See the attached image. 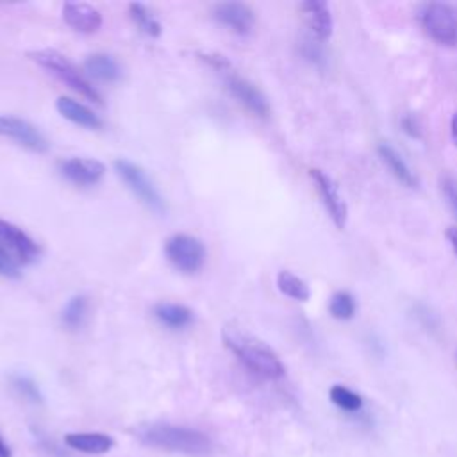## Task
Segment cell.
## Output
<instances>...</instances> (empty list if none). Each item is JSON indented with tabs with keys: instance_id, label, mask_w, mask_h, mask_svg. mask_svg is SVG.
<instances>
[{
	"instance_id": "obj_6",
	"label": "cell",
	"mask_w": 457,
	"mask_h": 457,
	"mask_svg": "<svg viewBox=\"0 0 457 457\" xmlns=\"http://www.w3.org/2000/svg\"><path fill=\"white\" fill-rule=\"evenodd\" d=\"M420 21L436 43L443 46L457 45V12L452 5L441 2L425 4L420 11Z\"/></svg>"
},
{
	"instance_id": "obj_7",
	"label": "cell",
	"mask_w": 457,
	"mask_h": 457,
	"mask_svg": "<svg viewBox=\"0 0 457 457\" xmlns=\"http://www.w3.org/2000/svg\"><path fill=\"white\" fill-rule=\"evenodd\" d=\"M164 253L171 266L186 275L198 273L205 262L204 243L189 234H173L164 243Z\"/></svg>"
},
{
	"instance_id": "obj_27",
	"label": "cell",
	"mask_w": 457,
	"mask_h": 457,
	"mask_svg": "<svg viewBox=\"0 0 457 457\" xmlns=\"http://www.w3.org/2000/svg\"><path fill=\"white\" fill-rule=\"evenodd\" d=\"M441 187H443V193H445L450 207L457 214V180H453L452 177H445L441 182Z\"/></svg>"
},
{
	"instance_id": "obj_3",
	"label": "cell",
	"mask_w": 457,
	"mask_h": 457,
	"mask_svg": "<svg viewBox=\"0 0 457 457\" xmlns=\"http://www.w3.org/2000/svg\"><path fill=\"white\" fill-rule=\"evenodd\" d=\"M141 439L150 446L186 455H204L211 448V441L205 434L195 428L166 423H155L143 428Z\"/></svg>"
},
{
	"instance_id": "obj_18",
	"label": "cell",
	"mask_w": 457,
	"mask_h": 457,
	"mask_svg": "<svg viewBox=\"0 0 457 457\" xmlns=\"http://www.w3.org/2000/svg\"><path fill=\"white\" fill-rule=\"evenodd\" d=\"M84 71L86 75L102 82H114L121 77V68L118 61L105 52L87 55V59L84 61Z\"/></svg>"
},
{
	"instance_id": "obj_19",
	"label": "cell",
	"mask_w": 457,
	"mask_h": 457,
	"mask_svg": "<svg viewBox=\"0 0 457 457\" xmlns=\"http://www.w3.org/2000/svg\"><path fill=\"white\" fill-rule=\"evenodd\" d=\"M378 155H380V161L386 164V168L391 171V175L402 182L403 186L407 187H416L418 186V180L414 177V173L409 170V166L405 164V161L402 159V155L387 143H380L378 145Z\"/></svg>"
},
{
	"instance_id": "obj_11",
	"label": "cell",
	"mask_w": 457,
	"mask_h": 457,
	"mask_svg": "<svg viewBox=\"0 0 457 457\" xmlns=\"http://www.w3.org/2000/svg\"><path fill=\"white\" fill-rule=\"evenodd\" d=\"M0 136L14 139L18 145L32 150L45 152L48 150V141L45 136L29 121L14 116H0Z\"/></svg>"
},
{
	"instance_id": "obj_26",
	"label": "cell",
	"mask_w": 457,
	"mask_h": 457,
	"mask_svg": "<svg viewBox=\"0 0 457 457\" xmlns=\"http://www.w3.org/2000/svg\"><path fill=\"white\" fill-rule=\"evenodd\" d=\"M0 275L7 278H20L21 275L18 268V261L2 246H0Z\"/></svg>"
},
{
	"instance_id": "obj_23",
	"label": "cell",
	"mask_w": 457,
	"mask_h": 457,
	"mask_svg": "<svg viewBox=\"0 0 457 457\" xmlns=\"http://www.w3.org/2000/svg\"><path fill=\"white\" fill-rule=\"evenodd\" d=\"M355 298L346 291H337L328 302V311L336 320H352L355 316Z\"/></svg>"
},
{
	"instance_id": "obj_24",
	"label": "cell",
	"mask_w": 457,
	"mask_h": 457,
	"mask_svg": "<svg viewBox=\"0 0 457 457\" xmlns=\"http://www.w3.org/2000/svg\"><path fill=\"white\" fill-rule=\"evenodd\" d=\"M328 395H330L332 403L337 405L339 409L346 411V412H355V411H359L362 407V398L355 391H352V389H348L345 386H339V384L332 386Z\"/></svg>"
},
{
	"instance_id": "obj_20",
	"label": "cell",
	"mask_w": 457,
	"mask_h": 457,
	"mask_svg": "<svg viewBox=\"0 0 457 457\" xmlns=\"http://www.w3.org/2000/svg\"><path fill=\"white\" fill-rule=\"evenodd\" d=\"M87 318V298L84 295L71 296L61 312V323L68 330H79Z\"/></svg>"
},
{
	"instance_id": "obj_28",
	"label": "cell",
	"mask_w": 457,
	"mask_h": 457,
	"mask_svg": "<svg viewBox=\"0 0 457 457\" xmlns=\"http://www.w3.org/2000/svg\"><path fill=\"white\" fill-rule=\"evenodd\" d=\"M446 239H448V243H450L453 253L457 255V228H455V227H448V230H446Z\"/></svg>"
},
{
	"instance_id": "obj_12",
	"label": "cell",
	"mask_w": 457,
	"mask_h": 457,
	"mask_svg": "<svg viewBox=\"0 0 457 457\" xmlns=\"http://www.w3.org/2000/svg\"><path fill=\"white\" fill-rule=\"evenodd\" d=\"M59 171L64 179L77 186H95L102 180L105 166L96 159L70 157L59 162Z\"/></svg>"
},
{
	"instance_id": "obj_17",
	"label": "cell",
	"mask_w": 457,
	"mask_h": 457,
	"mask_svg": "<svg viewBox=\"0 0 457 457\" xmlns=\"http://www.w3.org/2000/svg\"><path fill=\"white\" fill-rule=\"evenodd\" d=\"M154 316L161 325L171 330H182L193 323V311L182 303H173V302L155 303Z\"/></svg>"
},
{
	"instance_id": "obj_2",
	"label": "cell",
	"mask_w": 457,
	"mask_h": 457,
	"mask_svg": "<svg viewBox=\"0 0 457 457\" xmlns=\"http://www.w3.org/2000/svg\"><path fill=\"white\" fill-rule=\"evenodd\" d=\"M202 59L216 70V73L221 77L225 89L230 93L232 98H236L246 111L259 118H268L270 116V104L266 96L261 93V89L252 84L248 79L237 73V70L232 68V64L218 54H205Z\"/></svg>"
},
{
	"instance_id": "obj_15",
	"label": "cell",
	"mask_w": 457,
	"mask_h": 457,
	"mask_svg": "<svg viewBox=\"0 0 457 457\" xmlns=\"http://www.w3.org/2000/svg\"><path fill=\"white\" fill-rule=\"evenodd\" d=\"M55 107L61 116H64L66 120H70L75 125H80L86 129H100L102 127L100 116L75 98L59 96L55 102Z\"/></svg>"
},
{
	"instance_id": "obj_30",
	"label": "cell",
	"mask_w": 457,
	"mask_h": 457,
	"mask_svg": "<svg viewBox=\"0 0 457 457\" xmlns=\"http://www.w3.org/2000/svg\"><path fill=\"white\" fill-rule=\"evenodd\" d=\"M450 132H452V139L457 145V114L452 118V125H450Z\"/></svg>"
},
{
	"instance_id": "obj_4",
	"label": "cell",
	"mask_w": 457,
	"mask_h": 457,
	"mask_svg": "<svg viewBox=\"0 0 457 457\" xmlns=\"http://www.w3.org/2000/svg\"><path fill=\"white\" fill-rule=\"evenodd\" d=\"M29 57L39 64L41 68H45L46 71H50L54 77H57L61 82H64L70 89L77 91L79 95L93 100V102H100V95L95 89V86L87 80L86 73H82L66 55H62L57 50H36V52H29Z\"/></svg>"
},
{
	"instance_id": "obj_1",
	"label": "cell",
	"mask_w": 457,
	"mask_h": 457,
	"mask_svg": "<svg viewBox=\"0 0 457 457\" xmlns=\"http://www.w3.org/2000/svg\"><path fill=\"white\" fill-rule=\"evenodd\" d=\"M223 343L246 370L262 378L273 380L286 373L280 357L264 341L257 339L237 325L223 327Z\"/></svg>"
},
{
	"instance_id": "obj_8",
	"label": "cell",
	"mask_w": 457,
	"mask_h": 457,
	"mask_svg": "<svg viewBox=\"0 0 457 457\" xmlns=\"http://www.w3.org/2000/svg\"><path fill=\"white\" fill-rule=\"evenodd\" d=\"M311 179L314 180L316 184V189L325 204V209L328 212V216L332 218L334 225L337 228H345L346 225V220H348V207H346V202L343 200L341 193H339V187L336 186V182L321 170L318 168H312L309 171Z\"/></svg>"
},
{
	"instance_id": "obj_9",
	"label": "cell",
	"mask_w": 457,
	"mask_h": 457,
	"mask_svg": "<svg viewBox=\"0 0 457 457\" xmlns=\"http://www.w3.org/2000/svg\"><path fill=\"white\" fill-rule=\"evenodd\" d=\"M0 246L5 248L21 264H29L39 255L37 243L20 227L2 218H0Z\"/></svg>"
},
{
	"instance_id": "obj_16",
	"label": "cell",
	"mask_w": 457,
	"mask_h": 457,
	"mask_svg": "<svg viewBox=\"0 0 457 457\" xmlns=\"http://www.w3.org/2000/svg\"><path fill=\"white\" fill-rule=\"evenodd\" d=\"M64 443L82 453H105L114 446V439L102 432H71L64 436Z\"/></svg>"
},
{
	"instance_id": "obj_10",
	"label": "cell",
	"mask_w": 457,
	"mask_h": 457,
	"mask_svg": "<svg viewBox=\"0 0 457 457\" xmlns=\"http://www.w3.org/2000/svg\"><path fill=\"white\" fill-rule=\"evenodd\" d=\"M214 20L227 27L230 32L245 36L252 32L255 25V14L250 5L243 2H221L212 7Z\"/></svg>"
},
{
	"instance_id": "obj_29",
	"label": "cell",
	"mask_w": 457,
	"mask_h": 457,
	"mask_svg": "<svg viewBox=\"0 0 457 457\" xmlns=\"http://www.w3.org/2000/svg\"><path fill=\"white\" fill-rule=\"evenodd\" d=\"M12 453H11V448H9V445L2 439V436H0V457H11Z\"/></svg>"
},
{
	"instance_id": "obj_22",
	"label": "cell",
	"mask_w": 457,
	"mask_h": 457,
	"mask_svg": "<svg viewBox=\"0 0 457 457\" xmlns=\"http://www.w3.org/2000/svg\"><path fill=\"white\" fill-rule=\"evenodd\" d=\"M129 14L132 18V21L137 25V29L150 36V37H159L161 32H162V27L161 23L155 20V16L148 11L146 5L143 4H137V2H132L129 4Z\"/></svg>"
},
{
	"instance_id": "obj_21",
	"label": "cell",
	"mask_w": 457,
	"mask_h": 457,
	"mask_svg": "<svg viewBox=\"0 0 457 457\" xmlns=\"http://www.w3.org/2000/svg\"><path fill=\"white\" fill-rule=\"evenodd\" d=\"M277 287L286 296H289L293 300H298V302H307L309 296H311V289H309L307 282L302 280L298 275L287 271V270H282L277 275Z\"/></svg>"
},
{
	"instance_id": "obj_13",
	"label": "cell",
	"mask_w": 457,
	"mask_h": 457,
	"mask_svg": "<svg viewBox=\"0 0 457 457\" xmlns=\"http://www.w3.org/2000/svg\"><path fill=\"white\" fill-rule=\"evenodd\" d=\"M64 21L77 32L91 34L102 25V14L96 7L84 2H68L62 7Z\"/></svg>"
},
{
	"instance_id": "obj_14",
	"label": "cell",
	"mask_w": 457,
	"mask_h": 457,
	"mask_svg": "<svg viewBox=\"0 0 457 457\" xmlns=\"http://www.w3.org/2000/svg\"><path fill=\"white\" fill-rule=\"evenodd\" d=\"M300 11H302L311 32L320 41H325L332 36L334 21H332V14H330V9H328L327 2L309 0V2H303L300 5Z\"/></svg>"
},
{
	"instance_id": "obj_5",
	"label": "cell",
	"mask_w": 457,
	"mask_h": 457,
	"mask_svg": "<svg viewBox=\"0 0 457 457\" xmlns=\"http://www.w3.org/2000/svg\"><path fill=\"white\" fill-rule=\"evenodd\" d=\"M114 170L118 173V177L127 184V187L139 198V202H143L150 211L157 212V214H164L166 212V204L159 193V189L155 187V184L152 182V179L148 177V173L136 162L129 161V159H116L114 161Z\"/></svg>"
},
{
	"instance_id": "obj_25",
	"label": "cell",
	"mask_w": 457,
	"mask_h": 457,
	"mask_svg": "<svg viewBox=\"0 0 457 457\" xmlns=\"http://www.w3.org/2000/svg\"><path fill=\"white\" fill-rule=\"evenodd\" d=\"M12 387H14L21 396H25V398L30 400V402H39V400H41L39 391H37V386L34 384L32 378L25 377V375H14V377H12Z\"/></svg>"
}]
</instances>
